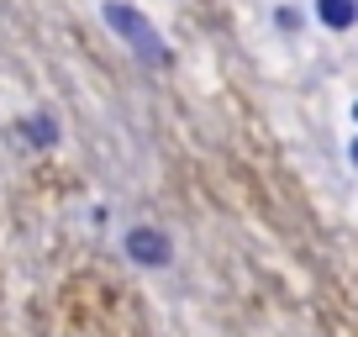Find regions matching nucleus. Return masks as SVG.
<instances>
[{
  "label": "nucleus",
  "mask_w": 358,
  "mask_h": 337,
  "mask_svg": "<svg viewBox=\"0 0 358 337\" xmlns=\"http://www.w3.org/2000/svg\"><path fill=\"white\" fill-rule=\"evenodd\" d=\"M106 27H116L143 58H164V43H158L153 22H148L143 11H132V6H106Z\"/></svg>",
  "instance_id": "f257e3e1"
},
{
  "label": "nucleus",
  "mask_w": 358,
  "mask_h": 337,
  "mask_svg": "<svg viewBox=\"0 0 358 337\" xmlns=\"http://www.w3.org/2000/svg\"><path fill=\"white\" fill-rule=\"evenodd\" d=\"M127 253H132L137 264H169V237L153 232V227H137V232L127 237Z\"/></svg>",
  "instance_id": "f03ea898"
},
{
  "label": "nucleus",
  "mask_w": 358,
  "mask_h": 337,
  "mask_svg": "<svg viewBox=\"0 0 358 337\" xmlns=\"http://www.w3.org/2000/svg\"><path fill=\"white\" fill-rule=\"evenodd\" d=\"M316 16H322L327 27H348L358 11H353V0H316Z\"/></svg>",
  "instance_id": "7ed1b4c3"
},
{
  "label": "nucleus",
  "mask_w": 358,
  "mask_h": 337,
  "mask_svg": "<svg viewBox=\"0 0 358 337\" xmlns=\"http://www.w3.org/2000/svg\"><path fill=\"white\" fill-rule=\"evenodd\" d=\"M348 153H353V164H358V137H353V148H348Z\"/></svg>",
  "instance_id": "20e7f679"
},
{
  "label": "nucleus",
  "mask_w": 358,
  "mask_h": 337,
  "mask_svg": "<svg viewBox=\"0 0 358 337\" xmlns=\"http://www.w3.org/2000/svg\"><path fill=\"white\" fill-rule=\"evenodd\" d=\"M353 116H358V106H353Z\"/></svg>",
  "instance_id": "39448f33"
}]
</instances>
